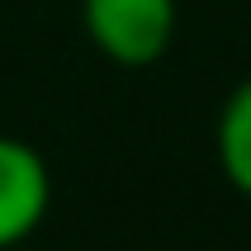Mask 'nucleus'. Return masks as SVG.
Listing matches in <instances>:
<instances>
[{
    "label": "nucleus",
    "mask_w": 251,
    "mask_h": 251,
    "mask_svg": "<svg viewBox=\"0 0 251 251\" xmlns=\"http://www.w3.org/2000/svg\"><path fill=\"white\" fill-rule=\"evenodd\" d=\"M213 147H218V166H223L227 185L251 199V76L223 100Z\"/></svg>",
    "instance_id": "3"
},
{
    "label": "nucleus",
    "mask_w": 251,
    "mask_h": 251,
    "mask_svg": "<svg viewBox=\"0 0 251 251\" xmlns=\"http://www.w3.org/2000/svg\"><path fill=\"white\" fill-rule=\"evenodd\" d=\"M81 24L119 67H152L176 38V0H81Z\"/></svg>",
    "instance_id": "1"
},
{
    "label": "nucleus",
    "mask_w": 251,
    "mask_h": 251,
    "mask_svg": "<svg viewBox=\"0 0 251 251\" xmlns=\"http://www.w3.org/2000/svg\"><path fill=\"white\" fill-rule=\"evenodd\" d=\"M52 204V176L38 147L24 138H0V251L38 232Z\"/></svg>",
    "instance_id": "2"
}]
</instances>
